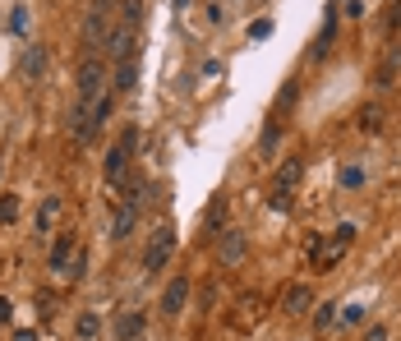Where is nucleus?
Segmentation results:
<instances>
[{"label":"nucleus","instance_id":"obj_35","mask_svg":"<svg viewBox=\"0 0 401 341\" xmlns=\"http://www.w3.org/2000/svg\"><path fill=\"white\" fill-rule=\"evenodd\" d=\"M194 5V0H175V9H189Z\"/></svg>","mask_w":401,"mask_h":341},{"label":"nucleus","instance_id":"obj_31","mask_svg":"<svg viewBox=\"0 0 401 341\" xmlns=\"http://www.w3.org/2000/svg\"><path fill=\"white\" fill-rule=\"evenodd\" d=\"M9 318H14V300L0 295V323H9Z\"/></svg>","mask_w":401,"mask_h":341},{"label":"nucleus","instance_id":"obj_18","mask_svg":"<svg viewBox=\"0 0 401 341\" xmlns=\"http://www.w3.org/2000/svg\"><path fill=\"white\" fill-rule=\"evenodd\" d=\"M355 125L365 134H383V106H365V111L355 115Z\"/></svg>","mask_w":401,"mask_h":341},{"label":"nucleus","instance_id":"obj_25","mask_svg":"<svg viewBox=\"0 0 401 341\" xmlns=\"http://www.w3.org/2000/svg\"><path fill=\"white\" fill-rule=\"evenodd\" d=\"M56 212H61V199H56V194H51V199L42 203V217H37V226H46V221H51Z\"/></svg>","mask_w":401,"mask_h":341},{"label":"nucleus","instance_id":"obj_27","mask_svg":"<svg viewBox=\"0 0 401 341\" xmlns=\"http://www.w3.org/2000/svg\"><path fill=\"white\" fill-rule=\"evenodd\" d=\"M332 318H337V305H323L318 314H314V323H318V327H332Z\"/></svg>","mask_w":401,"mask_h":341},{"label":"nucleus","instance_id":"obj_32","mask_svg":"<svg viewBox=\"0 0 401 341\" xmlns=\"http://www.w3.org/2000/svg\"><path fill=\"white\" fill-rule=\"evenodd\" d=\"M365 341H387V327H383V323H374V327L365 332Z\"/></svg>","mask_w":401,"mask_h":341},{"label":"nucleus","instance_id":"obj_24","mask_svg":"<svg viewBox=\"0 0 401 341\" xmlns=\"http://www.w3.org/2000/svg\"><path fill=\"white\" fill-rule=\"evenodd\" d=\"M341 184H346V189H360V184H365V171H360V167H346V171H341Z\"/></svg>","mask_w":401,"mask_h":341},{"label":"nucleus","instance_id":"obj_28","mask_svg":"<svg viewBox=\"0 0 401 341\" xmlns=\"http://www.w3.org/2000/svg\"><path fill=\"white\" fill-rule=\"evenodd\" d=\"M341 14H350V19H360V14H365V0H346V5H341Z\"/></svg>","mask_w":401,"mask_h":341},{"label":"nucleus","instance_id":"obj_4","mask_svg":"<svg viewBox=\"0 0 401 341\" xmlns=\"http://www.w3.org/2000/svg\"><path fill=\"white\" fill-rule=\"evenodd\" d=\"M189 305V277H171L166 281V290H162V314H180V309Z\"/></svg>","mask_w":401,"mask_h":341},{"label":"nucleus","instance_id":"obj_21","mask_svg":"<svg viewBox=\"0 0 401 341\" xmlns=\"http://www.w3.org/2000/svg\"><path fill=\"white\" fill-rule=\"evenodd\" d=\"M222 217H226V199L217 194V199L208 203V217H203V221H208V236H217V221H222Z\"/></svg>","mask_w":401,"mask_h":341},{"label":"nucleus","instance_id":"obj_14","mask_svg":"<svg viewBox=\"0 0 401 341\" xmlns=\"http://www.w3.org/2000/svg\"><path fill=\"white\" fill-rule=\"evenodd\" d=\"M309 305H314V290H309V286H291L286 300H281L286 314H309Z\"/></svg>","mask_w":401,"mask_h":341},{"label":"nucleus","instance_id":"obj_26","mask_svg":"<svg viewBox=\"0 0 401 341\" xmlns=\"http://www.w3.org/2000/svg\"><path fill=\"white\" fill-rule=\"evenodd\" d=\"M249 37H254V42H263V37H272V23H268V19H254V23H249Z\"/></svg>","mask_w":401,"mask_h":341},{"label":"nucleus","instance_id":"obj_19","mask_svg":"<svg viewBox=\"0 0 401 341\" xmlns=\"http://www.w3.org/2000/svg\"><path fill=\"white\" fill-rule=\"evenodd\" d=\"M139 23H143V0H125L120 5V28L139 33Z\"/></svg>","mask_w":401,"mask_h":341},{"label":"nucleus","instance_id":"obj_1","mask_svg":"<svg viewBox=\"0 0 401 341\" xmlns=\"http://www.w3.org/2000/svg\"><path fill=\"white\" fill-rule=\"evenodd\" d=\"M115 23H111V5L106 0H93L83 14V46H93V51H106V42H111Z\"/></svg>","mask_w":401,"mask_h":341},{"label":"nucleus","instance_id":"obj_11","mask_svg":"<svg viewBox=\"0 0 401 341\" xmlns=\"http://www.w3.org/2000/svg\"><path fill=\"white\" fill-rule=\"evenodd\" d=\"M102 171H106V180H111V184H120L125 175H130V152L111 148V152H106V162H102Z\"/></svg>","mask_w":401,"mask_h":341},{"label":"nucleus","instance_id":"obj_23","mask_svg":"<svg viewBox=\"0 0 401 341\" xmlns=\"http://www.w3.org/2000/svg\"><path fill=\"white\" fill-rule=\"evenodd\" d=\"M9 28H14L19 37L28 33V5H14V14H9Z\"/></svg>","mask_w":401,"mask_h":341},{"label":"nucleus","instance_id":"obj_15","mask_svg":"<svg viewBox=\"0 0 401 341\" xmlns=\"http://www.w3.org/2000/svg\"><path fill=\"white\" fill-rule=\"evenodd\" d=\"M70 134H74V139H79V143H88V139H93V134H97L93 115H88L83 106H74V111H70Z\"/></svg>","mask_w":401,"mask_h":341},{"label":"nucleus","instance_id":"obj_29","mask_svg":"<svg viewBox=\"0 0 401 341\" xmlns=\"http://www.w3.org/2000/svg\"><path fill=\"white\" fill-rule=\"evenodd\" d=\"M277 139H281V130H277V125H272V130L263 134V152H272V148H277Z\"/></svg>","mask_w":401,"mask_h":341},{"label":"nucleus","instance_id":"obj_13","mask_svg":"<svg viewBox=\"0 0 401 341\" xmlns=\"http://www.w3.org/2000/svg\"><path fill=\"white\" fill-rule=\"evenodd\" d=\"M70 258H74V236H61L51 245V268L61 272V277H70Z\"/></svg>","mask_w":401,"mask_h":341},{"label":"nucleus","instance_id":"obj_30","mask_svg":"<svg viewBox=\"0 0 401 341\" xmlns=\"http://www.w3.org/2000/svg\"><path fill=\"white\" fill-rule=\"evenodd\" d=\"M120 148H125V152H134V148H139V130H125V139H120Z\"/></svg>","mask_w":401,"mask_h":341},{"label":"nucleus","instance_id":"obj_5","mask_svg":"<svg viewBox=\"0 0 401 341\" xmlns=\"http://www.w3.org/2000/svg\"><path fill=\"white\" fill-rule=\"evenodd\" d=\"M300 175H305V162H300V157H291V162H281V171H277V180H272V194H277V199H272V203H277V208H286V189H291V184H296V180H300Z\"/></svg>","mask_w":401,"mask_h":341},{"label":"nucleus","instance_id":"obj_6","mask_svg":"<svg viewBox=\"0 0 401 341\" xmlns=\"http://www.w3.org/2000/svg\"><path fill=\"white\" fill-rule=\"evenodd\" d=\"M106 51H111V61H130V56H139V33H130V28L115 23L111 42H106Z\"/></svg>","mask_w":401,"mask_h":341},{"label":"nucleus","instance_id":"obj_2","mask_svg":"<svg viewBox=\"0 0 401 341\" xmlns=\"http://www.w3.org/2000/svg\"><path fill=\"white\" fill-rule=\"evenodd\" d=\"M175 254V226H157L148 236V249H143V272H162Z\"/></svg>","mask_w":401,"mask_h":341},{"label":"nucleus","instance_id":"obj_33","mask_svg":"<svg viewBox=\"0 0 401 341\" xmlns=\"http://www.w3.org/2000/svg\"><path fill=\"white\" fill-rule=\"evenodd\" d=\"M341 318H346V323H360V318H365V309H360V305H346V314H341Z\"/></svg>","mask_w":401,"mask_h":341},{"label":"nucleus","instance_id":"obj_16","mask_svg":"<svg viewBox=\"0 0 401 341\" xmlns=\"http://www.w3.org/2000/svg\"><path fill=\"white\" fill-rule=\"evenodd\" d=\"M143 337V314H120L115 318V341H139Z\"/></svg>","mask_w":401,"mask_h":341},{"label":"nucleus","instance_id":"obj_22","mask_svg":"<svg viewBox=\"0 0 401 341\" xmlns=\"http://www.w3.org/2000/svg\"><path fill=\"white\" fill-rule=\"evenodd\" d=\"M0 221H5V226L19 221V199H14V194H0Z\"/></svg>","mask_w":401,"mask_h":341},{"label":"nucleus","instance_id":"obj_8","mask_svg":"<svg viewBox=\"0 0 401 341\" xmlns=\"http://www.w3.org/2000/svg\"><path fill=\"white\" fill-rule=\"evenodd\" d=\"M111 83H115V93H134V88H139V56H130V61H115Z\"/></svg>","mask_w":401,"mask_h":341},{"label":"nucleus","instance_id":"obj_17","mask_svg":"<svg viewBox=\"0 0 401 341\" xmlns=\"http://www.w3.org/2000/svg\"><path fill=\"white\" fill-rule=\"evenodd\" d=\"M74 337H79V341H97V337H102V318H97V314H79V318H74Z\"/></svg>","mask_w":401,"mask_h":341},{"label":"nucleus","instance_id":"obj_20","mask_svg":"<svg viewBox=\"0 0 401 341\" xmlns=\"http://www.w3.org/2000/svg\"><path fill=\"white\" fill-rule=\"evenodd\" d=\"M111 111H115V93H102V97H97V106H93V125H97V130L111 120Z\"/></svg>","mask_w":401,"mask_h":341},{"label":"nucleus","instance_id":"obj_34","mask_svg":"<svg viewBox=\"0 0 401 341\" xmlns=\"http://www.w3.org/2000/svg\"><path fill=\"white\" fill-rule=\"evenodd\" d=\"M14 341H37V332H33V327H19V332H14Z\"/></svg>","mask_w":401,"mask_h":341},{"label":"nucleus","instance_id":"obj_7","mask_svg":"<svg viewBox=\"0 0 401 341\" xmlns=\"http://www.w3.org/2000/svg\"><path fill=\"white\" fill-rule=\"evenodd\" d=\"M134 226H139V208L120 203V208L111 212V231H106V236H111V240H130V236H134Z\"/></svg>","mask_w":401,"mask_h":341},{"label":"nucleus","instance_id":"obj_10","mask_svg":"<svg viewBox=\"0 0 401 341\" xmlns=\"http://www.w3.org/2000/svg\"><path fill=\"white\" fill-rule=\"evenodd\" d=\"M332 42H337V9L323 19V28H318V37H314V51H309V56H314V61H323V56L332 51Z\"/></svg>","mask_w":401,"mask_h":341},{"label":"nucleus","instance_id":"obj_9","mask_svg":"<svg viewBox=\"0 0 401 341\" xmlns=\"http://www.w3.org/2000/svg\"><path fill=\"white\" fill-rule=\"evenodd\" d=\"M244 231H222V263H226V268H236V263L244 258Z\"/></svg>","mask_w":401,"mask_h":341},{"label":"nucleus","instance_id":"obj_12","mask_svg":"<svg viewBox=\"0 0 401 341\" xmlns=\"http://www.w3.org/2000/svg\"><path fill=\"white\" fill-rule=\"evenodd\" d=\"M42 70H46V46H28V51L19 56V74H24V79H37Z\"/></svg>","mask_w":401,"mask_h":341},{"label":"nucleus","instance_id":"obj_3","mask_svg":"<svg viewBox=\"0 0 401 341\" xmlns=\"http://www.w3.org/2000/svg\"><path fill=\"white\" fill-rule=\"evenodd\" d=\"M106 88V65L97 61V56H88V61L79 65V106L83 102H97Z\"/></svg>","mask_w":401,"mask_h":341}]
</instances>
